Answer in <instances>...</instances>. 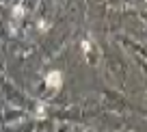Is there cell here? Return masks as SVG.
<instances>
[{"instance_id":"cell-1","label":"cell","mask_w":147,"mask_h":132,"mask_svg":"<svg viewBox=\"0 0 147 132\" xmlns=\"http://www.w3.org/2000/svg\"><path fill=\"white\" fill-rule=\"evenodd\" d=\"M46 85L52 87V89H59V87L63 85V76H61V72H50L46 76Z\"/></svg>"}]
</instances>
